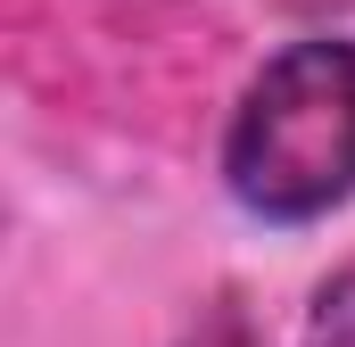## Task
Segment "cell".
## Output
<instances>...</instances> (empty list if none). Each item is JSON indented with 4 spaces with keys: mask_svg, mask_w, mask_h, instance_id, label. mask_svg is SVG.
<instances>
[{
    "mask_svg": "<svg viewBox=\"0 0 355 347\" xmlns=\"http://www.w3.org/2000/svg\"><path fill=\"white\" fill-rule=\"evenodd\" d=\"M174 347H272V339H265V323H257V314H248L232 289H215V298H207V306L182 323V339H174Z\"/></svg>",
    "mask_w": 355,
    "mask_h": 347,
    "instance_id": "obj_2",
    "label": "cell"
},
{
    "mask_svg": "<svg viewBox=\"0 0 355 347\" xmlns=\"http://www.w3.org/2000/svg\"><path fill=\"white\" fill-rule=\"evenodd\" d=\"M223 190L257 223H322L355 198V42L314 33L272 50L232 99Z\"/></svg>",
    "mask_w": 355,
    "mask_h": 347,
    "instance_id": "obj_1",
    "label": "cell"
},
{
    "mask_svg": "<svg viewBox=\"0 0 355 347\" xmlns=\"http://www.w3.org/2000/svg\"><path fill=\"white\" fill-rule=\"evenodd\" d=\"M306 347H355V264H339L314 306H306Z\"/></svg>",
    "mask_w": 355,
    "mask_h": 347,
    "instance_id": "obj_3",
    "label": "cell"
}]
</instances>
